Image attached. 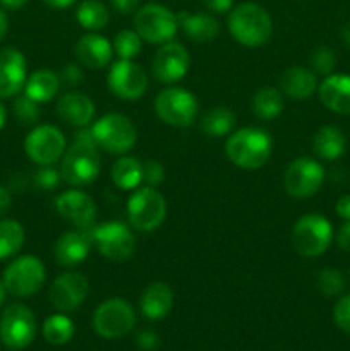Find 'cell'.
<instances>
[{"mask_svg": "<svg viewBox=\"0 0 350 351\" xmlns=\"http://www.w3.org/2000/svg\"><path fill=\"white\" fill-rule=\"evenodd\" d=\"M333 319L343 332L350 335V295H343L336 300L333 307Z\"/></svg>", "mask_w": 350, "mask_h": 351, "instance_id": "cell-40", "label": "cell"}, {"mask_svg": "<svg viewBox=\"0 0 350 351\" xmlns=\"http://www.w3.org/2000/svg\"><path fill=\"white\" fill-rule=\"evenodd\" d=\"M205 7L211 12L225 14L233 9V0H202Z\"/></svg>", "mask_w": 350, "mask_h": 351, "instance_id": "cell-44", "label": "cell"}, {"mask_svg": "<svg viewBox=\"0 0 350 351\" xmlns=\"http://www.w3.org/2000/svg\"><path fill=\"white\" fill-rule=\"evenodd\" d=\"M235 113L225 106H215L202 113L199 120V129L208 137H225L230 136L235 129Z\"/></svg>", "mask_w": 350, "mask_h": 351, "instance_id": "cell-29", "label": "cell"}, {"mask_svg": "<svg viewBox=\"0 0 350 351\" xmlns=\"http://www.w3.org/2000/svg\"><path fill=\"white\" fill-rule=\"evenodd\" d=\"M154 112L167 125L185 129L198 120L199 103L187 89L167 88L154 98Z\"/></svg>", "mask_w": 350, "mask_h": 351, "instance_id": "cell-8", "label": "cell"}, {"mask_svg": "<svg viewBox=\"0 0 350 351\" xmlns=\"http://www.w3.org/2000/svg\"><path fill=\"white\" fill-rule=\"evenodd\" d=\"M281 95L288 96L290 99H307L312 96L318 89V79L312 71L305 67H294L287 69L280 77V88Z\"/></svg>", "mask_w": 350, "mask_h": 351, "instance_id": "cell-26", "label": "cell"}, {"mask_svg": "<svg viewBox=\"0 0 350 351\" xmlns=\"http://www.w3.org/2000/svg\"><path fill=\"white\" fill-rule=\"evenodd\" d=\"M250 110L261 120H275L283 112V95L277 88H261L250 101Z\"/></svg>", "mask_w": 350, "mask_h": 351, "instance_id": "cell-31", "label": "cell"}, {"mask_svg": "<svg viewBox=\"0 0 350 351\" xmlns=\"http://www.w3.org/2000/svg\"><path fill=\"white\" fill-rule=\"evenodd\" d=\"M325 178V168L319 161L302 156L288 165L283 175V185L292 197L307 199L321 189Z\"/></svg>", "mask_w": 350, "mask_h": 351, "instance_id": "cell-14", "label": "cell"}, {"mask_svg": "<svg viewBox=\"0 0 350 351\" xmlns=\"http://www.w3.org/2000/svg\"><path fill=\"white\" fill-rule=\"evenodd\" d=\"M112 7L120 14H129L132 10L137 9L139 5V0H110Z\"/></svg>", "mask_w": 350, "mask_h": 351, "instance_id": "cell-46", "label": "cell"}, {"mask_svg": "<svg viewBox=\"0 0 350 351\" xmlns=\"http://www.w3.org/2000/svg\"><path fill=\"white\" fill-rule=\"evenodd\" d=\"M58 77H60L62 86H78L82 82V69L79 64H67L60 72H58Z\"/></svg>", "mask_w": 350, "mask_h": 351, "instance_id": "cell-42", "label": "cell"}, {"mask_svg": "<svg viewBox=\"0 0 350 351\" xmlns=\"http://www.w3.org/2000/svg\"><path fill=\"white\" fill-rule=\"evenodd\" d=\"M7 29H9V19H7V14L0 9V41L7 34Z\"/></svg>", "mask_w": 350, "mask_h": 351, "instance_id": "cell-51", "label": "cell"}, {"mask_svg": "<svg viewBox=\"0 0 350 351\" xmlns=\"http://www.w3.org/2000/svg\"><path fill=\"white\" fill-rule=\"evenodd\" d=\"M93 247L105 259L113 263H124L136 252V237L129 225L122 221H108L102 225L89 226Z\"/></svg>", "mask_w": 350, "mask_h": 351, "instance_id": "cell-6", "label": "cell"}, {"mask_svg": "<svg viewBox=\"0 0 350 351\" xmlns=\"http://www.w3.org/2000/svg\"><path fill=\"white\" fill-rule=\"evenodd\" d=\"M75 19L84 29L100 31L108 24L110 14L105 3L100 0H82L75 10Z\"/></svg>", "mask_w": 350, "mask_h": 351, "instance_id": "cell-33", "label": "cell"}, {"mask_svg": "<svg viewBox=\"0 0 350 351\" xmlns=\"http://www.w3.org/2000/svg\"><path fill=\"white\" fill-rule=\"evenodd\" d=\"M60 86V77L57 72L50 71V69H40L27 77L24 95L38 103H47L58 95Z\"/></svg>", "mask_w": 350, "mask_h": 351, "instance_id": "cell-28", "label": "cell"}, {"mask_svg": "<svg viewBox=\"0 0 350 351\" xmlns=\"http://www.w3.org/2000/svg\"><path fill=\"white\" fill-rule=\"evenodd\" d=\"M5 120H7V110L5 106H3V103L0 101V130H2L3 125H5Z\"/></svg>", "mask_w": 350, "mask_h": 351, "instance_id": "cell-53", "label": "cell"}, {"mask_svg": "<svg viewBox=\"0 0 350 351\" xmlns=\"http://www.w3.org/2000/svg\"><path fill=\"white\" fill-rule=\"evenodd\" d=\"M342 40L345 41V45L350 47V23H347L345 26L342 27Z\"/></svg>", "mask_w": 350, "mask_h": 351, "instance_id": "cell-52", "label": "cell"}, {"mask_svg": "<svg viewBox=\"0 0 350 351\" xmlns=\"http://www.w3.org/2000/svg\"><path fill=\"white\" fill-rule=\"evenodd\" d=\"M60 170L54 168V165L41 167L40 170L34 173V184H36V187H40L41 191H51V189H55L60 184Z\"/></svg>", "mask_w": 350, "mask_h": 351, "instance_id": "cell-39", "label": "cell"}, {"mask_svg": "<svg viewBox=\"0 0 350 351\" xmlns=\"http://www.w3.org/2000/svg\"><path fill=\"white\" fill-rule=\"evenodd\" d=\"M75 58L86 69H105L112 62L113 45L105 36L96 33H88L81 36L75 43Z\"/></svg>", "mask_w": 350, "mask_h": 351, "instance_id": "cell-21", "label": "cell"}, {"mask_svg": "<svg viewBox=\"0 0 350 351\" xmlns=\"http://www.w3.org/2000/svg\"><path fill=\"white\" fill-rule=\"evenodd\" d=\"M347 139L342 130L335 125H323L312 139V149L323 161H336L343 156Z\"/></svg>", "mask_w": 350, "mask_h": 351, "instance_id": "cell-27", "label": "cell"}, {"mask_svg": "<svg viewBox=\"0 0 350 351\" xmlns=\"http://www.w3.org/2000/svg\"><path fill=\"white\" fill-rule=\"evenodd\" d=\"M26 233L16 219H0V261L16 256L24 245Z\"/></svg>", "mask_w": 350, "mask_h": 351, "instance_id": "cell-32", "label": "cell"}, {"mask_svg": "<svg viewBox=\"0 0 350 351\" xmlns=\"http://www.w3.org/2000/svg\"><path fill=\"white\" fill-rule=\"evenodd\" d=\"M318 288L325 297H338L345 288V278L335 267H325L318 276Z\"/></svg>", "mask_w": 350, "mask_h": 351, "instance_id": "cell-37", "label": "cell"}, {"mask_svg": "<svg viewBox=\"0 0 350 351\" xmlns=\"http://www.w3.org/2000/svg\"><path fill=\"white\" fill-rule=\"evenodd\" d=\"M12 113L14 119L17 120V123L23 127H33L36 125L38 120L41 117V110H40V103L31 99L30 96H19V98L14 101L12 106Z\"/></svg>", "mask_w": 350, "mask_h": 351, "instance_id": "cell-36", "label": "cell"}, {"mask_svg": "<svg viewBox=\"0 0 350 351\" xmlns=\"http://www.w3.org/2000/svg\"><path fill=\"white\" fill-rule=\"evenodd\" d=\"M89 283L84 274L75 273V271H67L60 276L55 278L51 283L48 297H50L51 305L62 314L74 312L84 304L88 297Z\"/></svg>", "mask_w": 350, "mask_h": 351, "instance_id": "cell-16", "label": "cell"}, {"mask_svg": "<svg viewBox=\"0 0 350 351\" xmlns=\"http://www.w3.org/2000/svg\"><path fill=\"white\" fill-rule=\"evenodd\" d=\"M74 322L65 314H55L45 321L43 324V336L50 345L62 346L69 343L74 336Z\"/></svg>", "mask_w": 350, "mask_h": 351, "instance_id": "cell-34", "label": "cell"}, {"mask_svg": "<svg viewBox=\"0 0 350 351\" xmlns=\"http://www.w3.org/2000/svg\"><path fill=\"white\" fill-rule=\"evenodd\" d=\"M7 293H9V291H7L5 285H3V281L0 280V307H2V305H3V302H5V298H7Z\"/></svg>", "mask_w": 350, "mask_h": 351, "instance_id": "cell-54", "label": "cell"}, {"mask_svg": "<svg viewBox=\"0 0 350 351\" xmlns=\"http://www.w3.org/2000/svg\"><path fill=\"white\" fill-rule=\"evenodd\" d=\"M333 240V226L318 213H309L299 218L292 228V245L302 257H319L329 249Z\"/></svg>", "mask_w": 350, "mask_h": 351, "instance_id": "cell-4", "label": "cell"}, {"mask_svg": "<svg viewBox=\"0 0 350 351\" xmlns=\"http://www.w3.org/2000/svg\"><path fill=\"white\" fill-rule=\"evenodd\" d=\"M27 81L26 57L17 48L0 50V98H14Z\"/></svg>", "mask_w": 350, "mask_h": 351, "instance_id": "cell-19", "label": "cell"}, {"mask_svg": "<svg viewBox=\"0 0 350 351\" xmlns=\"http://www.w3.org/2000/svg\"><path fill=\"white\" fill-rule=\"evenodd\" d=\"M10 204H12V197H10V192L7 191L3 185H0V218L5 215L10 209Z\"/></svg>", "mask_w": 350, "mask_h": 351, "instance_id": "cell-48", "label": "cell"}, {"mask_svg": "<svg viewBox=\"0 0 350 351\" xmlns=\"http://www.w3.org/2000/svg\"><path fill=\"white\" fill-rule=\"evenodd\" d=\"M336 245L345 252H350V221H345L336 233Z\"/></svg>", "mask_w": 350, "mask_h": 351, "instance_id": "cell-45", "label": "cell"}, {"mask_svg": "<svg viewBox=\"0 0 350 351\" xmlns=\"http://www.w3.org/2000/svg\"><path fill=\"white\" fill-rule=\"evenodd\" d=\"M165 180V168L160 161L146 160L143 163V182L150 187H156Z\"/></svg>", "mask_w": 350, "mask_h": 351, "instance_id": "cell-41", "label": "cell"}, {"mask_svg": "<svg viewBox=\"0 0 350 351\" xmlns=\"http://www.w3.org/2000/svg\"><path fill=\"white\" fill-rule=\"evenodd\" d=\"M91 247L93 242L88 233V228L65 232L64 235L58 237V240L54 245L55 261L62 267H74L78 264L84 263L86 257L91 252Z\"/></svg>", "mask_w": 350, "mask_h": 351, "instance_id": "cell-20", "label": "cell"}, {"mask_svg": "<svg viewBox=\"0 0 350 351\" xmlns=\"http://www.w3.org/2000/svg\"><path fill=\"white\" fill-rule=\"evenodd\" d=\"M89 129L100 149L110 154L129 153L137 141L136 127L122 113H106Z\"/></svg>", "mask_w": 350, "mask_h": 351, "instance_id": "cell-7", "label": "cell"}, {"mask_svg": "<svg viewBox=\"0 0 350 351\" xmlns=\"http://www.w3.org/2000/svg\"><path fill=\"white\" fill-rule=\"evenodd\" d=\"M27 158L40 167L55 165L65 153V136L58 127L45 123L31 130L24 139Z\"/></svg>", "mask_w": 350, "mask_h": 351, "instance_id": "cell-13", "label": "cell"}, {"mask_svg": "<svg viewBox=\"0 0 350 351\" xmlns=\"http://www.w3.org/2000/svg\"><path fill=\"white\" fill-rule=\"evenodd\" d=\"M113 53L119 55L120 60H132L141 53L143 48V40L136 29H124L115 34L113 38Z\"/></svg>", "mask_w": 350, "mask_h": 351, "instance_id": "cell-35", "label": "cell"}, {"mask_svg": "<svg viewBox=\"0 0 350 351\" xmlns=\"http://www.w3.org/2000/svg\"><path fill=\"white\" fill-rule=\"evenodd\" d=\"M335 211L340 218L345 219V221H350V194L343 195V197H340L336 201Z\"/></svg>", "mask_w": 350, "mask_h": 351, "instance_id": "cell-47", "label": "cell"}, {"mask_svg": "<svg viewBox=\"0 0 350 351\" xmlns=\"http://www.w3.org/2000/svg\"><path fill=\"white\" fill-rule=\"evenodd\" d=\"M191 67V57L184 45L168 41L161 45L153 58V75L161 84H175L187 75Z\"/></svg>", "mask_w": 350, "mask_h": 351, "instance_id": "cell-17", "label": "cell"}, {"mask_svg": "<svg viewBox=\"0 0 350 351\" xmlns=\"http://www.w3.org/2000/svg\"><path fill=\"white\" fill-rule=\"evenodd\" d=\"M319 99L331 112L350 115V75L329 74L318 86Z\"/></svg>", "mask_w": 350, "mask_h": 351, "instance_id": "cell-23", "label": "cell"}, {"mask_svg": "<svg viewBox=\"0 0 350 351\" xmlns=\"http://www.w3.org/2000/svg\"><path fill=\"white\" fill-rule=\"evenodd\" d=\"M47 280L45 264L36 256H21L3 271V285L12 297H31L38 293Z\"/></svg>", "mask_w": 350, "mask_h": 351, "instance_id": "cell-10", "label": "cell"}, {"mask_svg": "<svg viewBox=\"0 0 350 351\" xmlns=\"http://www.w3.org/2000/svg\"><path fill=\"white\" fill-rule=\"evenodd\" d=\"M112 182L122 191H134L143 184V161L136 156H122L113 163Z\"/></svg>", "mask_w": 350, "mask_h": 351, "instance_id": "cell-30", "label": "cell"}, {"mask_svg": "<svg viewBox=\"0 0 350 351\" xmlns=\"http://www.w3.org/2000/svg\"><path fill=\"white\" fill-rule=\"evenodd\" d=\"M36 336V319L23 304L7 305L0 315V339L10 350H23Z\"/></svg>", "mask_w": 350, "mask_h": 351, "instance_id": "cell-12", "label": "cell"}, {"mask_svg": "<svg viewBox=\"0 0 350 351\" xmlns=\"http://www.w3.org/2000/svg\"><path fill=\"white\" fill-rule=\"evenodd\" d=\"M134 29L146 43H168L178 29L177 14L158 3H148L134 16Z\"/></svg>", "mask_w": 350, "mask_h": 351, "instance_id": "cell-9", "label": "cell"}, {"mask_svg": "<svg viewBox=\"0 0 350 351\" xmlns=\"http://www.w3.org/2000/svg\"><path fill=\"white\" fill-rule=\"evenodd\" d=\"M55 209L65 221L72 223L78 228H89L95 223L98 208H96L93 197H89L86 192L72 189L65 191L55 199Z\"/></svg>", "mask_w": 350, "mask_h": 351, "instance_id": "cell-18", "label": "cell"}, {"mask_svg": "<svg viewBox=\"0 0 350 351\" xmlns=\"http://www.w3.org/2000/svg\"><path fill=\"white\" fill-rule=\"evenodd\" d=\"M100 170H102L100 147L95 143L91 129L82 127L74 136L71 147H67L62 156V180L72 187H84L98 178Z\"/></svg>", "mask_w": 350, "mask_h": 351, "instance_id": "cell-1", "label": "cell"}, {"mask_svg": "<svg viewBox=\"0 0 350 351\" xmlns=\"http://www.w3.org/2000/svg\"><path fill=\"white\" fill-rule=\"evenodd\" d=\"M136 326V312L124 298H110L98 305L93 315V328L102 338L117 339L129 335Z\"/></svg>", "mask_w": 350, "mask_h": 351, "instance_id": "cell-11", "label": "cell"}, {"mask_svg": "<svg viewBox=\"0 0 350 351\" xmlns=\"http://www.w3.org/2000/svg\"><path fill=\"white\" fill-rule=\"evenodd\" d=\"M309 62H311V69L314 71V74L325 75L326 77V75L331 74L333 69H335L336 57H335V53H333L331 48L319 47L312 51L311 60Z\"/></svg>", "mask_w": 350, "mask_h": 351, "instance_id": "cell-38", "label": "cell"}, {"mask_svg": "<svg viewBox=\"0 0 350 351\" xmlns=\"http://www.w3.org/2000/svg\"><path fill=\"white\" fill-rule=\"evenodd\" d=\"M226 26L237 43L249 48L261 47L273 34V19L270 12L256 2H244L233 7Z\"/></svg>", "mask_w": 350, "mask_h": 351, "instance_id": "cell-3", "label": "cell"}, {"mask_svg": "<svg viewBox=\"0 0 350 351\" xmlns=\"http://www.w3.org/2000/svg\"><path fill=\"white\" fill-rule=\"evenodd\" d=\"M178 27L184 31L185 36L194 43H209L220 33V24L211 14H189L180 10L177 14Z\"/></svg>", "mask_w": 350, "mask_h": 351, "instance_id": "cell-25", "label": "cell"}, {"mask_svg": "<svg viewBox=\"0 0 350 351\" xmlns=\"http://www.w3.org/2000/svg\"><path fill=\"white\" fill-rule=\"evenodd\" d=\"M136 341H137V346H139L141 350L151 351V350L156 348L158 336L154 335V331H151V329H143V331L137 332Z\"/></svg>", "mask_w": 350, "mask_h": 351, "instance_id": "cell-43", "label": "cell"}, {"mask_svg": "<svg viewBox=\"0 0 350 351\" xmlns=\"http://www.w3.org/2000/svg\"><path fill=\"white\" fill-rule=\"evenodd\" d=\"M95 103L82 93H65L57 101V115L64 123L71 127H88L95 119Z\"/></svg>", "mask_w": 350, "mask_h": 351, "instance_id": "cell-22", "label": "cell"}, {"mask_svg": "<svg viewBox=\"0 0 350 351\" xmlns=\"http://www.w3.org/2000/svg\"><path fill=\"white\" fill-rule=\"evenodd\" d=\"M127 216L137 232H154L167 218V201L154 187H137L127 201Z\"/></svg>", "mask_w": 350, "mask_h": 351, "instance_id": "cell-5", "label": "cell"}, {"mask_svg": "<svg viewBox=\"0 0 350 351\" xmlns=\"http://www.w3.org/2000/svg\"><path fill=\"white\" fill-rule=\"evenodd\" d=\"M0 3H2L5 9H10V10H17L21 9L23 5H26L27 0H0Z\"/></svg>", "mask_w": 350, "mask_h": 351, "instance_id": "cell-50", "label": "cell"}, {"mask_svg": "<svg viewBox=\"0 0 350 351\" xmlns=\"http://www.w3.org/2000/svg\"><path fill=\"white\" fill-rule=\"evenodd\" d=\"M48 7H54V9H67L71 7L75 0H43Z\"/></svg>", "mask_w": 350, "mask_h": 351, "instance_id": "cell-49", "label": "cell"}, {"mask_svg": "<svg viewBox=\"0 0 350 351\" xmlns=\"http://www.w3.org/2000/svg\"><path fill=\"white\" fill-rule=\"evenodd\" d=\"M139 307L144 317L151 321H160L167 317L174 307V291L167 283H161V281L148 285L139 298Z\"/></svg>", "mask_w": 350, "mask_h": 351, "instance_id": "cell-24", "label": "cell"}, {"mask_svg": "<svg viewBox=\"0 0 350 351\" xmlns=\"http://www.w3.org/2000/svg\"><path fill=\"white\" fill-rule=\"evenodd\" d=\"M108 88L117 98L132 99L143 98L148 89V75L141 65L132 60H117L110 67L108 72Z\"/></svg>", "mask_w": 350, "mask_h": 351, "instance_id": "cell-15", "label": "cell"}, {"mask_svg": "<svg viewBox=\"0 0 350 351\" xmlns=\"http://www.w3.org/2000/svg\"><path fill=\"white\" fill-rule=\"evenodd\" d=\"M273 153V139L261 127H244L233 130L225 143V154L242 170H257L264 167Z\"/></svg>", "mask_w": 350, "mask_h": 351, "instance_id": "cell-2", "label": "cell"}]
</instances>
